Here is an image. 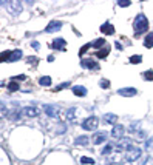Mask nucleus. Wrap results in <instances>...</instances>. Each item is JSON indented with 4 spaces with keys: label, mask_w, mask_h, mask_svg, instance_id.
<instances>
[{
    "label": "nucleus",
    "mask_w": 153,
    "mask_h": 165,
    "mask_svg": "<svg viewBox=\"0 0 153 165\" xmlns=\"http://www.w3.org/2000/svg\"><path fill=\"white\" fill-rule=\"evenodd\" d=\"M74 144H76V145H80V147H85V145L90 144V137H88V136H79Z\"/></svg>",
    "instance_id": "18"
},
{
    "label": "nucleus",
    "mask_w": 153,
    "mask_h": 165,
    "mask_svg": "<svg viewBox=\"0 0 153 165\" xmlns=\"http://www.w3.org/2000/svg\"><path fill=\"white\" fill-rule=\"evenodd\" d=\"M105 139H107V134H105V131L96 133V134L93 136V144H94V145H101L102 142H105Z\"/></svg>",
    "instance_id": "13"
},
{
    "label": "nucleus",
    "mask_w": 153,
    "mask_h": 165,
    "mask_svg": "<svg viewBox=\"0 0 153 165\" xmlns=\"http://www.w3.org/2000/svg\"><path fill=\"white\" fill-rule=\"evenodd\" d=\"M147 161H149V156H144V158H142V159H141V162H139V164H138V165H144V164H146V162H147Z\"/></svg>",
    "instance_id": "35"
},
{
    "label": "nucleus",
    "mask_w": 153,
    "mask_h": 165,
    "mask_svg": "<svg viewBox=\"0 0 153 165\" xmlns=\"http://www.w3.org/2000/svg\"><path fill=\"white\" fill-rule=\"evenodd\" d=\"M138 136H139V139H142V137H146V131H138Z\"/></svg>",
    "instance_id": "38"
},
{
    "label": "nucleus",
    "mask_w": 153,
    "mask_h": 165,
    "mask_svg": "<svg viewBox=\"0 0 153 165\" xmlns=\"http://www.w3.org/2000/svg\"><path fill=\"white\" fill-rule=\"evenodd\" d=\"M65 117H67V121H76V117H77V108H68L67 110V113H65Z\"/></svg>",
    "instance_id": "15"
},
{
    "label": "nucleus",
    "mask_w": 153,
    "mask_h": 165,
    "mask_svg": "<svg viewBox=\"0 0 153 165\" xmlns=\"http://www.w3.org/2000/svg\"><path fill=\"white\" fill-rule=\"evenodd\" d=\"M125 133V127L124 125H114L111 130V137L113 139H122Z\"/></svg>",
    "instance_id": "6"
},
{
    "label": "nucleus",
    "mask_w": 153,
    "mask_h": 165,
    "mask_svg": "<svg viewBox=\"0 0 153 165\" xmlns=\"http://www.w3.org/2000/svg\"><path fill=\"white\" fill-rule=\"evenodd\" d=\"M142 76H144V79H146V80L150 82V80H153V71H152V70H147V71H144Z\"/></svg>",
    "instance_id": "25"
},
{
    "label": "nucleus",
    "mask_w": 153,
    "mask_h": 165,
    "mask_svg": "<svg viewBox=\"0 0 153 165\" xmlns=\"http://www.w3.org/2000/svg\"><path fill=\"white\" fill-rule=\"evenodd\" d=\"M80 162H82V164H90V165H93V164H94V159L84 156V158H80Z\"/></svg>",
    "instance_id": "28"
},
{
    "label": "nucleus",
    "mask_w": 153,
    "mask_h": 165,
    "mask_svg": "<svg viewBox=\"0 0 153 165\" xmlns=\"http://www.w3.org/2000/svg\"><path fill=\"white\" fill-rule=\"evenodd\" d=\"M20 87H19V84H17V82H10V84H8V90L10 91H17Z\"/></svg>",
    "instance_id": "26"
},
{
    "label": "nucleus",
    "mask_w": 153,
    "mask_h": 165,
    "mask_svg": "<svg viewBox=\"0 0 153 165\" xmlns=\"http://www.w3.org/2000/svg\"><path fill=\"white\" fill-rule=\"evenodd\" d=\"M20 57H22V51L20 50L11 51V56H10V59H8V62H17V60H20Z\"/></svg>",
    "instance_id": "17"
},
{
    "label": "nucleus",
    "mask_w": 153,
    "mask_h": 165,
    "mask_svg": "<svg viewBox=\"0 0 153 165\" xmlns=\"http://www.w3.org/2000/svg\"><path fill=\"white\" fill-rule=\"evenodd\" d=\"M28 62H30V63H33V65H34V63L37 62V59H36V57H28Z\"/></svg>",
    "instance_id": "37"
},
{
    "label": "nucleus",
    "mask_w": 153,
    "mask_h": 165,
    "mask_svg": "<svg viewBox=\"0 0 153 165\" xmlns=\"http://www.w3.org/2000/svg\"><path fill=\"white\" fill-rule=\"evenodd\" d=\"M108 53H110V48H108V47H105L104 50H99V51L96 53V56H97L99 59H105L107 56H108Z\"/></svg>",
    "instance_id": "20"
},
{
    "label": "nucleus",
    "mask_w": 153,
    "mask_h": 165,
    "mask_svg": "<svg viewBox=\"0 0 153 165\" xmlns=\"http://www.w3.org/2000/svg\"><path fill=\"white\" fill-rule=\"evenodd\" d=\"M118 94H119V96H124V97H131V96H136L138 91L134 90V88H122V90L118 91Z\"/></svg>",
    "instance_id": "11"
},
{
    "label": "nucleus",
    "mask_w": 153,
    "mask_h": 165,
    "mask_svg": "<svg viewBox=\"0 0 153 165\" xmlns=\"http://www.w3.org/2000/svg\"><path fill=\"white\" fill-rule=\"evenodd\" d=\"M141 127V122L139 121H134L131 125H130V128H128V131H131V133H134V131H136L138 130V128Z\"/></svg>",
    "instance_id": "24"
},
{
    "label": "nucleus",
    "mask_w": 153,
    "mask_h": 165,
    "mask_svg": "<svg viewBox=\"0 0 153 165\" xmlns=\"http://www.w3.org/2000/svg\"><path fill=\"white\" fill-rule=\"evenodd\" d=\"M146 148H147V150H152V148H153V137H150V139L146 142Z\"/></svg>",
    "instance_id": "33"
},
{
    "label": "nucleus",
    "mask_w": 153,
    "mask_h": 165,
    "mask_svg": "<svg viewBox=\"0 0 153 165\" xmlns=\"http://www.w3.org/2000/svg\"><path fill=\"white\" fill-rule=\"evenodd\" d=\"M25 79H26V76H23V74H22V76H17V77H16V80H25Z\"/></svg>",
    "instance_id": "39"
},
{
    "label": "nucleus",
    "mask_w": 153,
    "mask_h": 165,
    "mask_svg": "<svg viewBox=\"0 0 153 165\" xmlns=\"http://www.w3.org/2000/svg\"><path fill=\"white\" fill-rule=\"evenodd\" d=\"M43 111L50 117H59V107H56V105H45Z\"/></svg>",
    "instance_id": "9"
},
{
    "label": "nucleus",
    "mask_w": 153,
    "mask_h": 165,
    "mask_svg": "<svg viewBox=\"0 0 153 165\" xmlns=\"http://www.w3.org/2000/svg\"><path fill=\"white\" fill-rule=\"evenodd\" d=\"M20 114L25 117H36V116L40 114V110L36 108V107H25L20 110Z\"/></svg>",
    "instance_id": "5"
},
{
    "label": "nucleus",
    "mask_w": 153,
    "mask_h": 165,
    "mask_svg": "<svg viewBox=\"0 0 153 165\" xmlns=\"http://www.w3.org/2000/svg\"><path fill=\"white\" fill-rule=\"evenodd\" d=\"M10 56H11V51H5V53H2L0 54V62H8V59H10Z\"/></svg>",
    "instance_id": "27"
},
{
    "label": "nucleus",
    "mask_w": 153,
    "mask_h": 165,
    "mask_svg": "<svg viewBox=\"0 0 153 165\" xmlns=\"http://www.w3.org/2000/svg\"><path fill=\"white\" fill-rule=\"evenodd\" d=\"M68 87H70V82H65V84H60L59 87H56L54 90H56V91H60V90H64V88H68Z\"/></svg>",
    "instance_id": "32"
},
{
    "label": "nucleus",
    "mask_w": 153,
    "mask_h": 165,
    "mask_svg": "<svg viewBox=\"0 0 153 165\" xmlns=\"http://www.w3.org/2000/svg\"><path fill=\"white\" fill-rule=\"evenodd\" d=\"M62 28V22L60 20H53L47 25V28H45V33H56Z\"/></svg>",
    "instance_id": "8"
},
{
    "label": "nucleus",
    "mask_w": 153,
    "mask_h": 165,
    "mask_svg": "<svg viewBox=\"0 0 153 165\" xmlns=\"http://www.w3.org/2000/svg\"><path fill=\"white\" fill-rule=\"evenodd\" d=\"M133 28H134V33H136V34H134L136 37H139L142 33H146L149 30V20H147V17L144 16V14H138L136 19H134V22H133Z\"/></svg>",
    "instance_id": "1"
},
{
    "label": "nucleus",
    "mask_w": 153,
    "mask_h": 165,
    "mask_svg": "<svg viewBox=\"0 0 153 165\" xmlns=\"http://www.w3.org/2000/svg\"><path fill=\"white\" fill-rule=\"evenodd\" d=\"M31 47H33L34 50H39V48H40V45H39L37 42H33V43H31Z\"/></svg>",
    "instance_id": "36"
},
{
    "label": "nucleus",
    "mask_w": 153,
    "mask_h": 165,
    "mask_svg": "<svg viewBox=\"0 0 153 165\" xmlns=\"http://www.w3.org/2000/svg\"><path fill=\"white\" fill-rule=\"evenodd\" d=\"M142 62V56L141 54H134V56L130 57V63H141Z\"/></svg>",
    "instance_id": "23"
},
{
    "label": "nucleus",
    "mask_w": 153,
    "mask_h": 165,
    "mask_svg": "<svg viewBox=\"0 0 153 165\" xmlns=\"http://www.w3.org/2000/svg\"><path fill=\"white\" fill-rule=\"evenodd\" d=\"M47 60H48V62H53V60H54V56H48Z\"/></svg>",
    "instance_id": "41"
},
{
    "label": "nucleus",
    "mask_w": 153,
    "mask_h": 165,
    "mask_svg": "<svg viewBox=\"0 0 153 165\" xmlns=\"http://www.w3.org/2000/svg\"><path fill=\"white\" fill-rule=\"evenodd\" d=\"M130 3H131V2H128V0H119V2H118V5H119L121 8H125V6H130Z\"/></svg>",
    "instance_id": "30"
},
{
    "label": "nucleus",
    "mask_w": 153,
    "mask_h": 165,
    "mask_svg": "<svg viewBox=\"0 0 153 165\" xmlns=\"http://www.w3.org/2000/svg\"><path fill=\"white\" fill-rule=\"evenodd\" d=\"M5 3L6 2H2V0H0V6H5Z\"/></svg>",
    "instance_id": "42"
},
{
    "label": "nucleus",
    "mask_w": 153,
    "mask_h": 165,
    "mask_svg": "<svg viewBox=\"0 0 153 165\" xmlns=\"http://www.w3.org/2000/svg\"><path fill=\"white\" fill-rule=\"evenodd\" d=\"M114 47H116V48H118L119 51L122 50V47H121V43H119V42H116V43H114Z\"/></svg>",
    "instance_id": "40"
},
{
    "label": "nucleus",
    "mask_w": 153,
    "mask_h": 165,
    "mask_svg": "<svg viewBox=\"0 0 153 165\" xmlns=\"http://www.w3.org/2000/svg\"><path fill=\"white\" fill-rule=\"evenodd\" d=\"M39 84H40L42 87H50V85H51V77H50V76L40 77V79H39Z\"/></svg>",
    "instance_id": "22"
},
{
    "label": "nucleus",
    "mask_w": 153,
    "mask_h": 165,
    "mask_svg": "<svg viewBox=\"0 0 153 165\" xmlns=\"http://www.w3.org/2000/svg\"><path fill=\"white\" fill-rule=\"evenodd\" d=\"M141 154H142V151H141L139 147L131 145L130 148H127V151H125V161H128V162H136V161L141 158Z\"/></svg>",
    "instance_id": "2"
},
{
    "label": "nucleus",
    "mask_w": 153,
    "mask_h": 165,
    "mask_svg": "<svg viewBox=\"0 0 153 165\" xmlns=\"http://www.w3.org/2000/svg\"><path fill=\"white\" fill-rule=\"evenodd\" d=\"M65 47H67V42H65V39H62V37L54 39V40L51 42V48H53V50H60V51H64Z\"/></svg>",
    "instance_id": "10"
},
{
    "label": "nucleus",
    "mask_w": 153,
    "mask_h": 165,
    "mask_svg": "<svg viewBox=\"0 0 153 165\" xmlns=\"http://www.w3.org/2000/svg\"><path fill=\"white\" fill-rule=\"evenodd\" d=\"M101 31H102V34L111 36V34H114V26H113L110 22H105V23L101 26Z\"/></svg>",
    "instance_id": "12"
},
{
    "label": "nucleus",
    "mask_w": 153,
    "mask_h": 165,
    "mask_svg": "<svg viewBox=\"0 0 153 165\" xmlns=\"http://www.w3.org/2000/svg\"><path fill=\"white\" fill-rule=\"evenodd\" d=\"M99 84H101V87H102V88H110V82L107 80V79H102L101 82H99Z\"/></svg>",
    "instance_id": "31"
},
{
    "label": "nucleus",
    "mask_w": 153,
    "mask_h": 165,
    "mask_svg": "<svg viewBox=\"0 0 153 165\" xmlns=\"http://www.w3.org/2000/svg\"><path fill=\"white\" fill-rule=\"evenodd\" d=\"M80 65H82V68H85V70H99V63L94 62L93 59H82Z\"/></svg>",
    "instance_id": "7"
},
{
    "label": "nucleus",
    "mask_w": 153,
    "mask_h": 165,
    "mask_svg": "<svg viewBox=\"0 0 153 165\" xmlns=\"http://www.w3.org/2000/svg\"><path fill=\"white\" fill-rule=\"evenodd\" d=\"M5 6L8 8L10 14H13V16H19L22 13V3L16 2V0H8V2L5 3Z\"/></svg>",
    "instance_id": "4"
},
{
    "label": "nucleus",
    "mask_w": 153,
    "mask_h": 165,
    "mask_svg": "<svg viewBox=\"0 0 153 165\" xmlns=\"http://www.w3.org/2000/svg\"><path fill=\"white\" fill-rule=\"evenodd\" d=\"M104 121L107 122V124H111L113 127L116 125V121H118V116H116V114H111V113H108V114H104Z\"/></svg>",
    "instance_id": "16"
},
{
    "label": "nucleus",
    "mask_w": 153,
    "mask_h": 165,
    "mask_svg": "<svg viewBox=\"0 0 153 165\" xmlns=\"http://www.w3.org/2000/svg\"><path fill=\"white\" fill-rule=\"evenodd\" d=\"M104 45H105V40H104L102 37H99V39H96V40L91 43V47H93V48H96V50H99V48H102Z\"/></svg>",
    "instance_id": "21"
},
{
    "label": "nucleus",
    "mask_w": 153,
    "mask_h": 165,
    "mask_svg": "<svg viewBox=\"0 0 153 165\" xmlns=\"http://www.w3.org/2000/svg\"><path fill=\"white\" fill-rule=\"evenodd\" d=\"M73 93L77 97H85L87 96V88L82 87V85H76V87H73Z\"/></svg>",
    "instance_id": "14"
},
{
    "label": "nucleus",
    "mask_w": 153,
    "mask_h": 165,
    "mask_svg": "<svg viewBox=\"0 0 153 165\" xmlns=\"http://www.w3.org/2000/svg\"><path fill=\"white\" fill-rule=\"evenodd\" d=\"M144 47L146 48H152L153 47V33H149L146 40H144Z\"/></svg>",
    "instance_id": "19"
},
{
    "label": "nucleus",
    "mask_w": 153,
    "mask_h": 165,
    "mask_svg": "<svg viewBox=\"0 0 153 165\" xmlns=\"http://www.w3.org/2000/svg\"><path fill=\"white\" fill-rule=\"evenodd\" d=\"M97 127H99V119L96 116H90L82 122V128L85 131H94Z\"/></svg>",
    "instance_id": "3"
},
{
    "label": "nucleus",
    "mask_w": 153,
    "mask_h": 165,
    "mask_svg": "<svg viewBox=\"0 0 153 165\" xmlns=\"http://www.w3.org/2000/svg\"><path fill=\"white\" fill-rule=\"evenodd\" d=\"M90 48H91V43H85L84 47H82V50L79 51V56H84V53H85L87 50H90Z\"/></svg>",
    "instance_id": "29"
},
{
    "label": "nucleus",
    "mask_w": 153,
    "mask_h": 165,
    "mask_svg": "<svg viewBox=\"0 0 153 165\" xmlns=\"http://www.w3.org/2000/svg\"><path fill=\"white\" fill-rule=\"evenodd\" d=\"M111 150H113V145H107L105 148L102 150V154H108V153H110Z\"/></svg>",
    "instance_id": "34"
}]
</instances>
